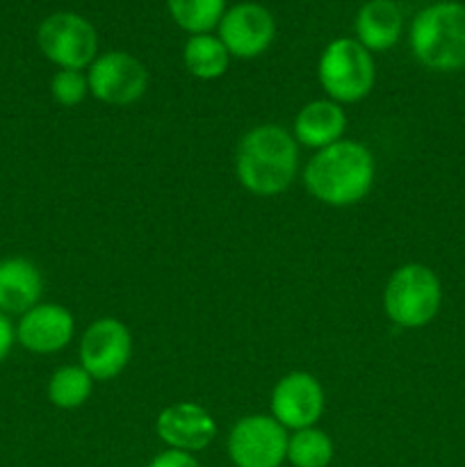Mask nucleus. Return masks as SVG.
<instances>
[{"label":"nucleus","mask_w":465,"mask_h":467,"mask_svg":"<svg viewBox=\"0 0 465 467\" xmlns=\"http://www.w3.org/2000/svg\"><path fill=\"white\" fill-rule=\"evenodd\" d=\"M173 23L190 35H208L226 14V0H167Z\"/></svg>","instance_id":"obj_19"},{"label":"nucleus","mask_w":465,"mask_h":467,"mask_svg":"<svg viewBox=\"0 0 465 467\" xmlns=\"http://www.w3.org/2000/svg\"><path fill=\"white\" fill-rule=\"evenodd\" d=\"M287 429L269 415H246L228 431V459L235 467H281L287 461Z\"/></svg>","instance_id":"obj_7"},{"label":"nucleus","mask_w":465,"mask_h":467,"mask_svg":"<svg viewBox=\"0 0 465 467\" xmlns=\"http://www.w3.org/2000/svg\"><path fill=\"white\" fill-rule=\"evenodd\" d=\"M410 50L431 71L465 68V5L442 0L424 7L410 26Z\"/></svg>","instance_id":"obj_3"},{"label":"nucleus","mask_w":465,"mask_h":467,"mask_svg":"<svg viewBox=\"0 0 465 467\" xmlns=\"http://www.w3.org/2000/svg\"><path fill=\"white\" fill-rule=\"evenodd\" d=\"M319 85L336 103H358L377 80L374 57L360 41L342 36L324 48L317 64Z\"/></svg>","instance_id":"obj_5"},{"label":"nucleus","mask_w":465,"mask_h":467,"mask_svg":"<svg viewBox=\"0 0 465 467\" xmlns=\"http://www.w3.org/2000/svg\"><path fill=\"white\" fill-rule=\"evenodd\" d=\"M44 276L32 260L23 255H9L0 260V313L12 317L27 313L41 304Z\"/></svg>","instance_id":"obj_14"},{"label":"nucleus","mask_w":465,"mask_h":467,"mask_svg":"<svg viewBox=\"0 0 465 467\" xmlns=\"http://www.w3.org/2000/svg\"><path fill=\"white\" fill-rule=\"evenodd\" d=\"M296 171H299V144L294 135L278 123L251 128L237 144V181L251 194H281L294 182Z\"/></svg>","instance_id":"obj_2"},{"label":"nucleus","mask_w":465,"mask_h":467,"mask_svg":"<svg viewBox=\"0 0 465 467\" xmlns=\"http://www.w3.org/2000/svg\"><path fill=\"white\" fill-rule=\"evenodd\" d=\"M333 454V441L317 427L301 429L287 438V463L292 467H328Z\"/></svg>","instance_id":"obj_20"},{"label":"nucleus","mask_w":465,"mask_h":467,"mask_svg":"<svg viewBox=\"0 0 465 467\" xmlns=\"http://www.w3.org/2000/svg\"><path fill=\"white\" fill-rule=\"evenodd\" d=\"M89 94L105 105H132L146 94L149 71L130 53L109 50L98 55L87 71Z\"/></svg>","instance_id":"obj_9"},{"label":"nucleus","mask_w":465,"mask_h":467,"mask_svg":"<svg viewBox=\"0 0 465 467\" xmlns=\"http://www.w3.org/2000/svg\"><path fill=\"white\" fill-rule=\"evenodd\" d=\"M14 333L18 345L30 354H57L73 340L76 319L62 304H36L18 317Z\"/></svg>","instance_id":"obj_12"},{"label":"nucleus","mask_w":465,"mask_h":467,"mask_svg":"<svg viewBox=\"0 0 465 467\" xmlns=\"http://www.w3.org/2000/svg\"><path fill=\"white\" fill-rule=\"evenodd\" d=\"M182 62L187 71L199 80H217L228 71L231 53L222 39L214 35H191L182 50Z\"/></svg>","instance_id":"obj_17"},{"label":"nucleus","mask_w":465,"mask_h":467,"mask_svg":"<svg viewBox=\"0 0 465 467\" xmlns=\"http://www.w3.org/2000/svg\"><path fill=\"white\" fill-rule=\"evenodd\" d=\"M326 409L322 383L308 372H290L272 390V418L287 431L315 427Z\"/></svg>","instance_id":"obj_10"},{"label":"nucleus","mask_w":465,"mask_h":467,"mask_svg":"<svg viewBox=\"0 0 465 467\" xmlns=\"http://www.w3.org/2000/svg\"><path fill=\"white\" fill-rule=\"evenodd\" d=\"M36 44L44 57L59 68H89L98 57V35L80 14L57 12L44 18L36 30Z\"/></svg>","instance_id":"obj_6"},{"label":"nucleus","mask_w":465,"mask_h":467,"mask_svg":"<svg viewBox=\"0 0 465 467\" xmlns=\"http://www.w3.org/2000/svg\"><path fill=\"white\" fill-rule=\"evenodd\" d=\"M155 433L167 445V450L196 454L214 441L217 422L203 406L194 404V401H178V404L167 406L158 415Z\"/></svg>","instance_id":"obj_13"},{"label":"nucleus","mask_w":465,"mask_h":467,"mask_svg":"<svg viewBox=\"0 0 465 467\" xmlns=\"http://www.w3.org/2000/svg\"><path fill=\"white\" fill-rule=\"evenodd\" d=\"M377 176L372 150L354 140H340L308 160L304 185L313 199L331 208H349L369 194Z\"/></svg>","instance_id":"obj_1"},{"label":"nucleus","mask_w":465,"mask_h":467,"mask_svg":"<svg viewBox=\"0 0 465 467\" xmlns=\"http://www.w3.org/2000/svg\"><path fill=\"white\" fill-rule=\"evenodd\" d=\"M146 467H201L194 454H187V451L178 450H164L155 456Z\"/></svg>","instance_id":"obj_22"},{"label":"nucleus","mask_w":465,"mask_h":467,"mask_svg":"<svg viewBox=\"0 0 465 467\" xmlns=\"http://www.w3.org/2000/svg\"><path fill=\"white\" fill-rule=\"evenodd\" d=\"M442 306V283L429 265L408 263L390 274L383 290L388 319L401 328H422Z\"/></svg>","instance_id":"obj_4"},{"label":"nucleus","mask_w":465,"mask_h":467,"mask_svg":"<svg viewBox=\"0 0 465 467\" xmlns=\"http://www.w3.org/2000/svg\"><path fill=\"white\" fill-rule=\"evenodd\" d=\"M78 356H80V368H85L94 381H112L130 363V331L117 317L96 319L82 333Z\"/></svg>","instance_id":"obj_8"},{"label":"nucleus","mask_w":465,"mask_h":467,"mask_svg":"<svg viewBox=\"0 0 465 467\" xmlns=\"http://www.w3.org/2000/svg\"><path fill=\"white\" fill-rule=\"evenodd\" d=\"M345 130V108L331 99L310 100L294 117V140L305 149H326V146L340 141Z\"/></svg>","instance_id":"obj_15"},{"label":"nucleus","mask_w":465,"mask_h":467,"mask_svg":"<svg viewBox=\"0 0 465 467\" xmlns=\"http://www.w3.org/2000/svg\"><path fill=\"white\" fill-rule=\"evenodd\" d=\"M401 26H404V18L397 3L369 0L356 14V41H360L369 53H383L399 41Z\"/></svg>","instance_id":"obj_16"},{"label":"nucleus","mask_w":465,"mask_h":467,"mask_svg":"<svg viewBox=\"0 0 465 467\" xmlns=\"http://www.w3.org/2000/svg\"><path fill=\"white\" fill-rule=\"evenodd\" d=\"M91 390H94V379L80 365H64L55 369L48 381L50 404L62 410L80 409L91 397Z\"/></svg>","instance_id":"obj_18"},{"label":"nucleus","mask_w":465,"mask_h":467,"mask_svg":"<svg viewBox=\"0 0 465 467\" xmlns=\"http://www.w3.org/2000/svg\"><path fill=\"white\" fill-rule=\"evenodd\" d=\"M276 23L267 7L258 3H240L226 9L219 21V39L231 57L253 59L272 46Z\"/></svg>","instance_id":"obj_11"},{"label":"nucleus","mask_w":465,"mask_h":467,"mask_svg":"<svg viewBox=\"0 0 465 467\" xmlns=\"http://www.w3.org/2000/svg\"><path fill=\"white\" fill-rule=\"evenodd\" d=\"M50 94L64 108H76L89 94L87 73L76 71V68H59L50 80Z\"/></svg>","instance_id":"obj_21"},{"label":"nucleus","mask_w":465,"mask_h":467,"mask_svg":"<svg viewBox=\"0 0 465 467\" xmlns=\"http://www.w3.org/2000/svg\"><path fill=\"white\" fill-rule=\"evenodd\" d=\"M14 342H16V333H14V324L7 315L0 313V365L5 363V358L12 351Z\"/></svg>","instance_id":"obj_23"}]
</instances>
